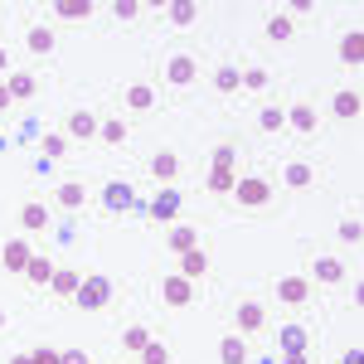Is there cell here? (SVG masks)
<instances>
[{"label": "cell", "instance_id": "32", "mask_svg": "<svg viewBox=\"0 0 364 364\" xmlns=\"http://www.w3.org/2000/svg\"><path fill=\"white\" fill-rule=\"evenodd\" d=\"M291 29H296V25H291V15H272V20H267V39H277V44H282V39H291Z\"/></svg>", "mask_w": 364, "mask_h": 364}, {"label": "cell", "instance_id": "16", "mask_svg": "<svg viewBox=\"0 0 364 364\" xmlns=\"http://www.w3.org/2000/svg\"><path fill=\"white\" fill-rule=\"evenodd\" d=\"M20 224H25L29 233H44V228H49V209H44V204H25V209H20Z\"/></svg>", "mask_w": 364, "mask_h": 364}, {"label": "cell", "instance_id": "1", "mask_svg": "<svg viewBox=\"0 0 364 364\" xmlns=\"http://www.w3.org/2000/svg\"><path fill=\"white\" fill-rule=\"evenodd\" d=\"M83 311H102L107 301H112V282L107 277H83L78 282V296H73Z\"/></svg>", "mask_w": 364, "mask_h": 364}, {"label": "cell", "instance_id": "24", "mask_svg": "<svg viewBox=\"0 0 364 364\" xmlns=\"http://www.w3.org/2000/svg\"><path fill=\"white\" fill-rule=\"evenodd\" d=\"M54 10L63 20H87V15H92V0H58Z\"/></svg>", "mask_w": 364, "mask_h": 364}, {"label": "cell", "instance_id": "26", "mask_svg": "<svg viewBox=\"0 0 364 364\" xmlns=\"http://www.w3.org/2000/svg\"><path fill=\"white\" fill-rule=\"evenodd\" d=\"M5 92H10L15 102H20V97H34V73H15V78L5 83Z\"/></svg>", "mask_w": 364, "mask_h": 364}, {"label": "cell", "instance_id": "10", "mask_svg": "<svg viewBox=\"0 0 364 364\" xmlns=\"http://www.w3.org/2000/svg\"><path fill=\"white\" fill-rule=\"evenodd\" d=\"M219 364H248V345H243V336H224L219 340Z\"/></svg>", "mask_w": 364, "mask_h": 364}, {"label": "cell", "instance_id": "15", "mask_svg": "<svg viewBox=\"0 0 364 364\" xmlns=\"http://www.w3.org/2000/svg\"><path fill=\"white\" fill-rule=\"evenodd\" d=\"M340 58H345L350 68H355V63L364 58V34H360V29H350V34L340 39Z\"/></svg>", "mask_w": 364, "mask_h": 364}, {"label": "cell", "instance_id": "46", "mask_svg": "<svg viewBox=\"0 0 364 364\" xmlns=\"http://www.w3.org/2000/svg\"><path fill=\"white\" fill-rule=\"evenodd\" d=\"M10 102H15V97H10V92H5V83H0V112H5V107H10Z\"/></svg>", "mask_w": 364, "mask_h": 364}, {"label": "cell", "instance_id": "13", "mask_svg": "<svg viewBox=\"0 0 364 364\" xmlns=\"http://www.w3.org/2000/svg\"><path fill=\"white\" fill-rule=\"evenodd\" d=\"M68 136H78V141L97 136V117H92V112H83V107H78V112L68 117Z\"/></svg>", "mask_w": 364, "mask_h": 364}, {"label": "cell", "instance_id": "5", "mask_svg": "<svg viewBox=\"0 0 364 364\" xmlns=\"http://www.w3.org/2000/svg\"><path fill=\"white\" fill-rule=\"evenodd\" d=\"M287 127H291L296 136H316V127H321V117H316V107H311V102H296V107L287 112Z\"/></svg>", "mask_w": 364, "mask_h": 364}, {"label": "cell", "instance_id": "8", "mask_svg": "<svg viewBox=\"0 0 364 364\" xmlns=\"http://www.w3.org/2000/svg\"><path fill=\"white\" fill-rule=\"evenodd\" d=\"M29 257H34V252H29L25 238H10V243L0 248V262H5L10 272H25V267H29Z\"/></svg>", "mask_w": 364, "mask_h": 364}, {"label": "cell", "instance_id": "22", "mask_svg": "<svg viewBox=\"0 0 364 364\" xmlns=\"http://www.w3.org/2000/svg\"><path fill=\"white\" fill-rule=\"evenodd\" d=\"M311 180H316V170H311L306 161H291V166H287V185H291V190H306Z\"/></svg>", "mask_w": 364, "mask_h": 364}, {"label": "cell", "instance_id": "20", "mask_svg": "<svg viewBox=\"0 0 364 364\" xmlns=\"http://www.w3.org/2000/svg\"><path fill=\"white\" fill-rule=\"evenodd\" d=\"M25 277L34 282V287H49V282H54V262H49V257H29Z\"/></svg>", "mask_w": 364, "mask_h": 364}, {"label": "cell", "instance_id": "23", "mask_svg": "<svg viewBox=\"0 0 364 364\" xmlns=\"http://www.w3.org/2000/svg\"><path fill=\"white\" fill-rule=\"evenodd\" d=\"M360 92H336V117H345V122H355L360 117Z\"/></svg>", "mask_w": 364, "mask_h": 364}, {"label": "cell", "instance_id": "47", "mask_svg": "<svg viewBox=\"0 0 364 364\" xmlns=\"http://www.w3.org/2000/svg\"><path fill=\"white\" fill-rule=\"evenodd\" d=\"M10 364H34V360H29V355H15V360H10Z\"/></svg>", "mask_w": 364, "mask_h": 364}, {"label": "cell", "instance_id": "18", "mask_svg": "<svg viewBox=\"0 0 364 364\" xmlns=\"http://www.w3.org/2000/svg\"><path fill=\"white\" fill-rule=\"evenodd\" d=\"M151 175H156V180H175V175H180V156H175V151H161V156L151 161Z\"/></svg>", "mask_w": 364, "mask_h": 364}, {"label": "cell", "instance_id": "19", "mask_svg": "<svg viewBox=\"0 0 364 364\" xmlns=\"http://www.w3.org/2000/svg\"><path fill=\"white\" fill-rule=\"evenodd\" d=\"M25 44H29V54H49V49H54V29H49V25H34L25 34Z\"/></svg>", "mask_w": 364, "mask_h": 364}, {"label": "cell", "instance_id": "35", "mask_svg": "<svg viewBox=\"0 0 364 364\" xmlns=\"http://www.w3.org/2000/svg\"><path fill=\"white\" fill-rule=\"evenodd\" d=\"M141 364H170V350L161 345V340H151V345L141 350Z\"/></svg>", "mask_w": 364, "mask_h": 364}, {"label": "cell", "instance_id": "30", "mask_svg": "<svg viewBox=\"0 0 364 364\" xmlns=\"http://www.w3.org/2000/svg\"><path fill=\"white\" fill-rule=\"evenodd\" d=\"M316 282H345V267H340L336 257H321L316 262Z\"/></svg>", "mask_w": 364, "mask_h": 364}, {"label": "cell", "instance_id": "33", "mask_svg": "<svg viewBox=\"0 0 364 364\" xmlns=\"http://www.w3.org/2000/svg\"><path fill=\"white\" fill-rule=\"evenodd\" d=\"M122 345H127V350H132V355H141V350H146V345H151V331H146V326H132V331H127V336H122Z\"/></svg>", "mask_w": 364, "mask_h": 364}, {"label": "cell", "instance_id": "11", "mask_svg": "<svg viewBox=\"0 0 364 364\" xmlns=\"http://www.w3.org/2000/svg\"><path fill=\"white\" fill-rule=\"evenodd\" d=\"M306 345H311L306 326H287V331H282V350H287V355H306Z\"/></svg>", "mask_w": 364, "mask_h": 364}, {"label": "cell", "instance_id": "12", "mask_svg": "<svg viewBox=\"0 0 364 364\" xmlns=\"http://www.w3.org/2000/svg\"><path fill=\"white\" fill-rule=\"evenodd\" d=\"M127 107L151 112V107H156V87H151V83H132V87H127Z\"/></svg>", "mask_w": 364, "mask_h": 364}, {"label": "cell", "instance_id": "14", "mask_svg": "<svg viewBox=\"0 0 364 364\" xmlns=\"http://www.w3.org/2000/svg\"><path fill=\"white\" fill-rule=\"evenodd\" d=\"M170 248L180 252V257H185V252H195V248H199L195 228H190V224H175V228H170Z\"/></svg>", "mask_w": 364, "mask_h": 364}, {"label": "cell", "instance_id": "4", "mask_svg": "<svg viewBox=\"0 0 364 364\" xmlns=\"http://www.w3.org/2000/svg\"><path fill=\"white\" fill-rule=\"evenodd\" d=\"M233 326H238V336H252V331L267 326V311L257 306V301H243V306L233 311Z\"/></svg>", "mask_w": 364, "mask_h": 364}, {"label": "cell", "instance_id": "6", "mask_svg": "<svg viewBox=\"0 0 364 364\" xmlns=\"http://www.w3.org/2000/svg\"><path fill=\"white\" fill-rule=\"evenodd\" d=\"M277 301H287V306H301V301H311V282H306V277H282V282H277Z\"/></svg>", "mask_w": 364, "mask_h": 364}, {"label": "cell", "instance_id": "21", "mask_svg": "<svg viewBox=\"0 0 364 364\" xmlns=\"http://www.w3.org/2000/svg\"><path fill=\"white\" fill-rule=\"evenodd\" d=\"M204 267H209V257H204L199 248L180 257V277H190V282H199V277H204Z\"/></svg>", "mask_w": 364, "mask_h": 364}, {"label": "cell", "instance_id": "42", "mask_svg": "<svg viewBox=\"0 0 364 364\" xmlns=\"http://www.w3.org/2000/svg\"><path fill=\"white\" fill-rule=\"evenodd\" d=\"M44 156H63V136H44Z\"/></svg>", "mask_w": 364, "mask_h": 364}, {"label": "cell", "instance_id": "31", "mask_svg": "<svg viewBox=\"0 0 364 364\" xmlns=\"http://www.w3.org/2000/svg\"><path fill=\"white\" fill-rule=\"evenodd\" d=\"M49 287H54L58 296H78V272H58L54 267V282H49Z\"/></svg>", "mask_w": 364, "mask_h": 364}, {"label": "cell", "instance_id": "28", "mask_svg": "<svg viewBox=\"0 0 364 364\" xmlns=\"http://www.w3.org/2000/svg\"><path fill=\"white\" fill-rule=\"evenodd\" d=\"M58 204H63V209H83L87 190H83V185H63V190H58Z\"/></svg>", "mask_w": 364, "mask_h": 364}, {"label": "cell", "instance_id": "39", "mask_svg": "<svg viewBox=\"0 0 364 364\" xmlns=\"http://www.w3.org/2000/svg\"><path fill=\"white\" fill-rule=\"evenodd\" d=\"M214 170H233V146H219L214 151Z\"/></svg>", "mask_w": 364, "mask_h": 364}, {"label": "cell", "instance_id": "3", "mask_svg": "<svg viewBox=\"0 0 364 364\" xmlns=\"http://www.w3.org/2000/svg\"><path fill=\"white\" fill-rule=\"evenodd\" d=\"M161 296H166V306H190V301H195V282L175 272V277L161 282Z\"/></svg>", "mask_w": 364, "mask_h": 364}, {"label": "cell", "instance_id": "41", "mask_svg": "<svg viewBox=\"0 0 364 364\" xmlns=\"http://www.w3.org/2000/svg\"><path fill=\"white\" fill-rule=\"evenodd\" d=\"M58 364H92L83 350H58Z\"/></svg>", "mask_w": 364, "mask_h": 364}, {"label": "cell", "instance_id": "29", "mask_svg": "<svg viewBox=\"0 0 364 364\" xmlns=\"http://www.w3.org/2000/svg\"><path fill=\"white\" fill-rule=\"evenodd\" d=\"M97 136L107 141V146H122L132 132H127V122H102V127H97Z\"/></svg>", "mask_w": 364, "mask_h": 364}, {"label": "cell", "instance_id": "25", "mask_svg": "<svg viewBox=\"0 0 364 364\" xmlns=\"http://www.w3.org/2000/svg\"><path fill=\"white\" fill-rule=\"evenodd\" d=\"M195 5H190V0H175V5H170V25H180V29H190L195 25Z\"/></svg>", "mask_w": 364, "mask_h": 364}, {"label": "cell", "instance_id": "45", "mask_svg": "<svg viewBox=\"0 0 364 364\" xmlns=\"http://www.w3.org/2000/svg\"><path fill=\"white\" fill-rule=\"evenodd\" d=\"M282 364H311L306 355H282Z\"/></svg>", "mask_w": 364, "mask_h": 364}, {"label": "cell", "instance_id": "9", "mask_svg": "<svg viewBox=\"0 0 364 364\" xmlns=\"http://www.w3.org/2000/svg\"><path fill=\"white\" fill-rule=\"evenodd\" d=\"M132 204H136V195H132V185H122V180H112V185L102 190V209H112V214L132 209Z\"/></svg>", "mask_w": 364, "mask_h": 364}, {"label": "cell", "instance_id": "43", "mask_svg": "<svg viewBox=\"0 0 364 364\" xmlns=\"http://www.w3.org/2000/svg\"><path fill=\"white\" fill-rule=\"evenodd\" d=\"M29 360H34V364H58V350H34Z\"/></svg>", "mask_w": 364, "mask_h": 364}, {"label": "cell", "instance_id": "44", "mask_svg": "<svg viewBox=\"0 0 364 364\" xmlns=\"http://www.w3.org/2000/svg\"><path fill=\"white\" fill-rule=\"evenodd\" d=\"M340 364H364V355H360V350H345V360H340Z\"/></svg>", "mask_w": 364, "mask_h": 364}, {"label": "cell", "instance_id": "27", "mask_svg": "<svg viewBox=\"0 0 364 364\" xmlns=\"http://www.w3.org/2000/svg\"><path fill=\"white\" fill-rule=\"evenodd\" d=\"M214 87H219V92H238V87H243V73H238V68H219V73H214Z\"/></svg>", "mask_w": 364, "mask_h": 364}, {"label": "cell", "instance_id": "36", "mask_svg": "<svg viewBox=\"0 0 364 364\" xmlns=\"http://www.w3.org/2000/svg\"><path fill=\"white\" fill-rule=\"evenodd\" d=\"M257 122H262V132H282V127H287V112H277V107H262V117H257Z\"/></svg>", "mask_w": 364, "mask_h": 364}, {"label": "cell", "instance_id": "49", "mask_svg": "<svg viewBox=\"0 0 364 364\" xmlns=\"http://www.w3.org/2000/svg\"><path fill=\"white\" fill-rule=\"evenodd\" d=\"M0 331H5V311H0Z\"/></svg>", "mask_w": 364, "mask_h": 364}, {"label": "cell", "instance_id": "2", "mask_svg": "<svg viewBox=\"0 0 364 364\" xmlns=\"http://www.w3.org/2000/svg\"><path fill=\"white\" fill-rule=\"evenodd\" d=\"M233 199H238L243 209H267V204H272V185H267V180H238V185H233Z\"/></svg>", "mask_w": 364, "mask_h": 364}, {"label": "cell", "instance_id": "48", "mask_svg": "<svg viewBox=\"0 0 364 364\" xmlns=\"http://www.w3.org/2000/svg\"><path fill=\"white\" fill-rule=\"evenodd\" d=\"M5 63H10V54H5V49H0V73H5Z\"/></svg>", "mask_w": 364, "mask_h": 364}, {"label": "cell", "instance_id": "7", "mask_svg": "<svg viewBox=\"0 0 364 364\" xmlns=\"http://www.w3.org/2000/svg\"><path fill=\"white\" fill-rule=\"evenodd\" d=\"M195 73H199L195 54H175V58H170V68H166V78H170V83H175V87L195 83Z\"/></svg>", "mask_w": 364, "mask_h": 364}, {"label": "cell", "instance_id": "34", "mask_svg": "<svg viewBox=\"0 0 364 364\" xmlns=\"http://www.w3.org/2000/svg\"><path fill=\"white\" fill-rule=\"evenodd\" d=\"M233 185H238L233 170H209V190H214V195H233Z\"/></svg>", "mask_w": 364, "mask_h": 364}, {"label": "cell", "instance_id": "40", "mask_svg": "<svg viewBox=\"0 0 364 364\" xmlns=\"http://www.w3.org/2000/svg\"><path fill=\"white\" fill-rule=\"evenodd\" d=\"M136 15H141L136 0H117V20H136Z\"/></svg>", "mask_w": 364, "mask_h": 364}, {"label": "cell", "instance_id": "17", "mask_svg": "<svg viewBox=\"0 0 364 364\" xmlns=\"http://www.w3.org/2000/svg\"><path fill=\"white\" fill-rule=\"evenodd\" d=\"M175 214H180V195H175V190H166V195L151 204V219H161V224H170Z\"/></svg>", "mask_w": 364, "mask_h": 364}, {"label": "cell", "instance_id": "37", "mask_svg": "<svg viewBox=\"0 0 364 364\" xmlns=\"http://www.w3.org/2000/svg\"><path fill=\"white\" fill-rule=\"evenodd\" d=\"M340 238H345V243H360V238H364L360 219H345V224H340Z\"/></svg>", "mask_w": 364, "mask_h": 364}, {"label": "cell", "instance_id": "38", "mask_svg": "<svg viewBox=\"0 0 364 364\" xmlns=\"http://www.w3.org/2000/svg\"><path fill=\"white\" fill-rule=\"evenodd\" d=\"M243 87L262 92V87H267V73H262V68H248V73H243Z\"/></svg>", "mask_w": 364, "mask_h": 364}]
</instances>
